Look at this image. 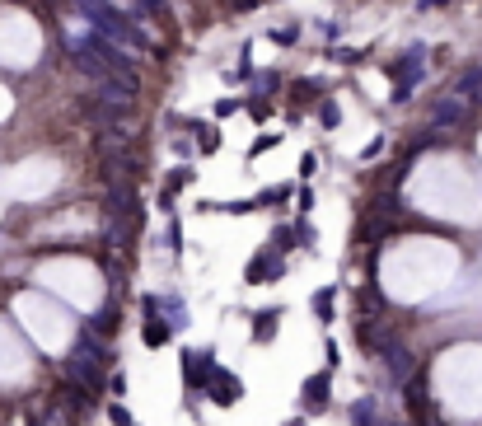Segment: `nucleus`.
Segmentation results:
<instances>
[{
	"mask_svg": "<svg viewBox=\"0 0 482 426\" xmlns=\"http://www.w3.org/2000/svg\"><path fill=\"white\" fill-rule=\"evenodd\" d=\"M417 5H422V10H436V5H445V0H417Z\"/></svg>",
	"mask_w": 482,
	"mask_h": 426,
	"instance_id": "obj_24",
	"label": "nucleus"
},
{
	"mask_svg": "<svg viewBox=\"0 0 482 426\" xmlns=\"http://www.w3.org/2000/svg\"><path fill=\"white\" fill-rule=\"evenodd\" d=\"M277 324H281V309H258V314H253V342L267 347L272 337H277Z\"/></svg>",
	"mask_w": 482,
	"mask_h": 426,
	"instance_id": "obj_9",
	"label": "nucleus"
},
{
	"mask_svg": "<svg viewBox=\"0 0 482 426\" xmlns=\"http://www.w3.org/2000/svg\"><path fill=\"white\" fill-rule=\"evenodd\" d=\"M197 136H202V141H197V146H202V150H215V146H220V136H211V132H206V127H197Z\"/></svg>",
	"mask_w": 482,
	"mask_h": 426,
	"instance_id": "obj_22",
	"label": "nucleus"
},
{
	"mask_svg": "<svg viewBox=\"0 0 482 426\" xmlns=\"http://www.w3.org/2000/svg\"><path fill=\"white\" fill-rule=\"evenodd\" d=\"M61 408H75V412H85V408H90V393L75 389V384H66V389H61Z\"/></svg>",
	"mask_w": 482,
	"mask_h": 426,
	"instance_id": "obj_14",
	"label": "nucleus"
},
{
	"mask_svg": "<svg viewBox=\"0 0 482 426\" xmlns=\"http://www.w3.org/2000/svg\"><path fill=\"white\" fill-rule=\"evenodd\" d=\"M108 417H112V422H117V426H132V412H127L122 403H112V408H108Z\"/></svg>",
	"mask_w": 482,
	"mask_h": 426,
	"instance_id": "obj_20",
	"label": "nucleus"
},
{
	"mask_svg": "<svg viewBox=\"0 0 482 426\" xmlns=\"http://www.w3.org/2000/svg\"><path fill=\"white\" fill-rule=\"evenodd\" d=\"M281 253L286 248H267L258 262H248V286H258V281H272V277H281Z\"/></svg>",
	"mask_w": 482,
	"mask_h": 426,
	"instance_id": "obj_7",
	"label": "nucleus"
},
{
	"mask_svg": "<svg viewBox=\"0 0 482 426\" xmlns=\"http://www.w3.org/2000/svg\"><path fill=\"white\" fill-rule=\"evenodd\" d=\"M132 426H136V422H132Z\"/></svg>",
	"mask_w": 482,
	"mask_h": 426,
	"instance_id": "obj_26",
	"label": "nucleus"
},
{
	"mask_svg": "<svg viewBox=\"0 0 482 426\" xmlns=\"http://www.w3.org/2000/svg\"><path fill=\"white\" fill-rule=\"evenodd\" d=\"M380 314H384V291L375 281H365L360 286V319H380Z\"/></svg>",
	"mask_w": 482,
	"mask_h": 426,
	"instance_id": "obj_10",
	"label": "nucleus"
},
{
	"mask_svg": "<svg viewBox=\"0 0 482 426\" xmlns=\"http://www.w3.org/2000/svg\"><path fill=\"white\" fill-rule=\"evenodd\" d=\"M300 398H304V412H323L328 398H333V371L309 375V380H304V389H300Z\"/></svg>",
	"mask_w": 482,
	"mask_h": 426,
	"instance_id": "obj_4",
	"label": "nucleus"
},
{
	"mask_svg": "<svg viewBox=\"0 0 482 426\" xmlns=\"http://www.w3.org/2000/svg\"><path fill=\"white\" fill-rule=\"evenodd\" d=\"M272 38H277V43H295V38H300V23H291V28H277Z\"/></svg>",
	"mask_w": 482,
	"mask_h": 426,
	"instance_id": "obj_21",
	"label": "nucleus"
},
{
	"mask_svg": "<svg viewBox=\"0 0 482 426\" xmlns=\"http://www.w3.org/2000/svg\"><path fill=\"white\" fill-rule=\"evenodd\" d=\"M431 122L436 127H459V122H468V103L454 94V99H436L431 103Z\"/></svg>",
	"mask_w": 482,
	"mask_h": 426,
	"instance_id": "obj_6",
	"label": "nucleus"
},
{
	"mask_svg": "<svg viewBox=\"0 0 482 426\" xmlns=\"http://www.w3.org/2000/svg\"><path fill=\"white\" fill-rule=\"evenodd\" d=\"M253 5H258V0H235V10H253Z\"/></svg>",
	"mask_w": 482,
	"mask_h": 426,
	"instance_id": "obj_25",
	"label": "nucleus"
},
{
	"mask_svg": "<svg viewBox=\"0 0 482 426\" xmlns=\"http://www.w3.org/2000/svg\"><path fill=\"white\" fill-rule=\"evenodd\" d=\"M206 393H211V403L230 408V403H239V398H244V384H239L230 371H215V375H211V384H206Z\"/></svg>",
	"mask_w": 482,
	"mask_h": 426,
	"instance_id": "obj_5",
	"label": "nucleus"
},
{
	"mask_svg": "<svg viewBox=\"0 0 482 426\" xmlns=\"http://www.w3.org/2000/svg\"><path fill=\"white\" fill-rule=\"evenodd\" d=\"M380 356H384V366H389V375H393V380H398V384L417 380V356H412V351L403 347V342H398V337H389V347H384Z\"/></svg>",
	"mask_w": 482,
	"mask_h": 426,
	"instance_id": "obj_2",
	"label": "nucleus"
},
{
	"mask_svg": "<svg viewBox=\"0 0 482 426\" xmlns=\"http://www.w3.org/2000/svg\"><path fill=\"white\" fill-rule=\"evenodd\" d=\"M220 371L211 351H183V375H188V389H206L211 375Z\"/></svg>",
	"mask_w": 482,
	"mask_h": 426,
	"instance_id": "obj_3",
	"label": "nucleus"
},
{
	"mask_svg": "<svg viewBox=\"0 0 482 426\" xmlns=\"http://www.w3.org/2000/svg\"><path fill=\"white\" fill-rule=\"evenodd\" d=\"M277 141H281V136H262V141H253V150H248V155H262V150H272Z\"/></svg>",
	"mask_w": 482,
	"mask_h": 426,
	"instance_id": "obj_23",
	"label": "nucleus"
},
{
	"mask_svg": "<svg viewBox=\"0 0 482 426\" xmlns=\"http://www.w3.org/2000/svg\"><path fill=\"white\" fill-rule=\"evenodd\" d=\"M454 90H459L464 103H482V66H468L459 70V80H454Z\"/></svg>",
	"mask_w": 482,
	"mask_h": 426,
	"instance_id": "obj_8",
	"label": "nucleus"
},
{
	"mask_svg": "<svg viewBox=\"0 0 482 426\" xmlns=\"http://www.w3.org/2000/svg\"><path fill=\"white\" fill-rule=\"evenodd\" d=\"M94 333H103V337H108L112 333V328H117V314H112V309H99V314H94Z\"/></svg>",
	"mask_w": 482,
	"mask_h": 426,
	"instance_id": "obj_16",
	"label": "nucleus"
},
{
	"mask_svg": "<svg viewBox=\"0 0 482 426\" xmlns=\"http://www.w3.org/2000/svg\"><path fill=\"white\" fill-rule=\"evenodd\" d=\"M318 122H323V127H337V122H342V108H337L333 99H323V108H318Z\"/></svg>",
	"mask_w": 482,
	"mask_h": 426,
	"instance_id": "obj_17",
	"label": "nucleus"
},
{
	"mask_svg": "<svg viewBox=\"0 0 482 426\" xmlns=\"http://www.w3.org/2000/svg\"><path fill=\"white\" fill-rule=\"evenodd\" d=\"M333 300H337V291H333V286H323V291H314V300H309V304H314V314L323 319V324H328V319H333Z\"/></svg>",
	"mask_w": 482,
	"mask_h": 426,
	"instance_id": "obj_13",
	"label": "nucleus"
},
{
	"mask_svg": "<svg viewBox=\"0 0 482 426\" xmlns=\"http://www.w3.org/2000/svg\"><path fill=\"white\" fill-rule=\"evenodd\" d=\"M141 337H146V347H164L168 337H173V328H168L164 319H146V328H141Z\"/></svg>",
	"mask_w": 482,
	"mask_h": 426,
	"instance_id": "obj_12",
	"label": "nucleus"
},
{
	"mask_svg": "<svg viewBox=\"0 0 482 426\" xmlns=\"http://www.w3.org/2000/svg\"><path fill=\"white\" fill-rule=\"evenodd\" d=\"M277 75H253V94H277Z\"/></svg>",
	"mask_w": 482,
	"mask_h": 426,
	"instance_id": "obj_18",
	"label": "nucleus"
},
{
	"mask_svg": "<svg viewBox=\"0 0 482 426\" xmlns=\"http://www.w3.org/2000/svg\"><path fill=\"white\" fill-rule=\"evenodd\" d=\"M286 197H291V188H286V183H277V188H267V192H262V202H267V206L286 202Z\"/></svg>",
	"mask_w": 482,
	"mask_h": 426,
	"instance_id": "obj_19",
	"label": "nucleus"
},
{
	"mask_svg": "<svg viewBox=\"0 0 482 426\" xmlns=\"http://www.w3.org/2000/svg\"><path fill=\"white\" fill-rule=\"evenodd\" d=\"M38 426H75V422H70L66 408L56 403V408H47V412H43V422H38Z\"/></svg>",
	"mask_w": 482,
	"mask_h": 426,
	"instance_id": "obj_15",
	"label": "nucleus"
},
{
	"mask_svg": "<svg viewBox=\"0 0 482 426\" xmlns=\"http://www.w3.org/2000/svg\"><path fill=\"white\" fill-rule=\"evenodd\" d=\"M61 371H66V380L75 384V389H85V393H103V371L94 366V361H85L75 351L70 361H61Z\"/></svg>",
	"mask_w": 482,
	"mask_h": 426,
	"instance_id": "obj_1",
	"label": "nucleus"
},
{
	"mask_svg": "<svg viewBox=\"0 0 482 426\" xmlns=\"http://www.w3.org/2000/svg\"><path fill=\"white\" fill-rule=\"evenodd\" d=\"M351 426H384L375 398H360V403H351Z\"/></svg>",
	"mask_w": 482,
	"mask_h": 426,
	"instance_id": "obj_11",
	"label": "nucleus"
}]
</instances>
